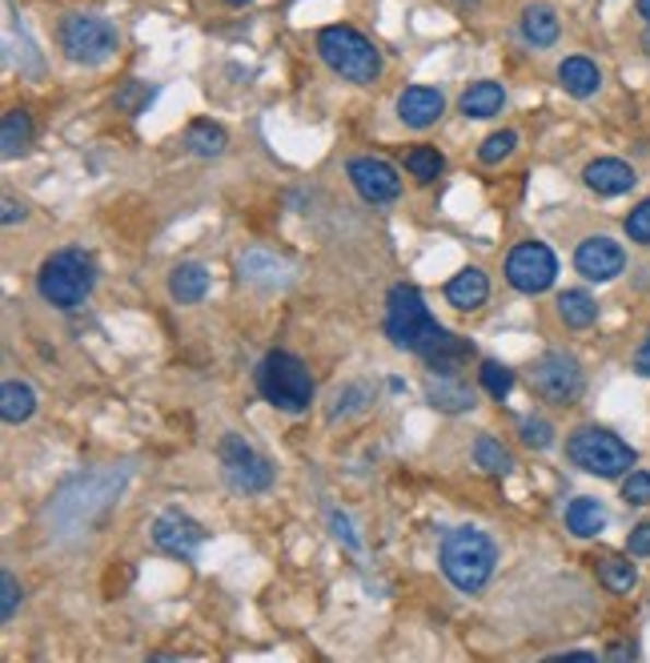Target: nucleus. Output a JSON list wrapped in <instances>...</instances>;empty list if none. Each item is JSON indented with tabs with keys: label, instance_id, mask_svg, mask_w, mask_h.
I'll list each match as a JSON object with an SVG mask.
<instances>
[{
	"label": "nucleus",
	"instance_id": "nucleus-28",
	"mask_svg": "<svg viewBox=\"0 0 650 663\" xmlns=\"http://www.w3.org/2000/svg\"><path fill=\"white\" fill-rule=\"evenodd\" d=\"M599 583L606 591H614V595H626V591H635L638 583V567L626 559V555H602L599 559Z\"/></svg>",
	"mask_w": 650,
	"mask_h": 663
},
{
	"label": "nucleus",
	"instance_id": "nucleus-34",
	"mask_svg": "<svg viewBox=\"0 0 650 663\" xmlns=\"http://www.w3.org/2000/svg\"><path fill=\"white\" fill-rule=\"evenodd\" d=\"M623 229H626V238L635 241V246H650V198H642L635 210L626 213Z\"/></svg>",
	"mask_w": 650,
	"mask_h": 663
},
{
	"label": "nucleus",
	"instance_id": "nucleus-32",
	"mask_svg": "<svg viewBox=\"0 0 650 663\" xmlns=\"http://www.w3.org/2000/svg\"><path fill=\"white\" fill-rule=\"evenodd\" d=\"M515 145H518V138L510 133V129H503V133H491V138H486V141L478 145V162H482V165L506 162V157L515 153Z\"/></svg>",
	"mask_w": 650,
	"mask_h": 663
},
{
	"label": "nucleus",
	"instance_id": "nucleus-42",
	"mask_svg": "<svg viewBox=\"0 0 650 663\" xmlns=\"http://www.w3.org/2000/svg\"><path fill=\"white\" fill-rule=\"evenodd\" d=\"M4 226H16V222H25V205H16L13 198L4 201V217H0Z\"/></svg>",
	"mask_w": 650,
	"mask_h": 663
},
{
	"label": "nucleus",
	"instance_id": "nucleus-11",
	"mask_svg": "<svg viewBox=\"0 0 650 663\" xmlns=\"http://www.w3.org/2000/svg\"><path fill=\"white\" fill-rule=\"evenodd\" d=\"M350 181L369 205H390V201L402 198V177L381 157H354L350 162Z\"/></svg>",
	"mask_w": 650,
	"mask_h": 663
},
{
	"label": "nucleus",
	"instance_id": "nucleus-38",
	"mask_svg": "<svg viewBox=\"0 0 650 663\" xmlns=\"http://www.w3.org/2000/svg\"><path fill=\"white\" fill-rule=\"evenodd\" d=\"M0 615H4V619H13L16 615V607H21V583H16V576L13 571H4V576H0Z\"/></svg>",
	"mask_w": 650,
	"mask_h": 663
},
{
	"label": "nucleus",
	"instance_id": "nucleus-39",
	"mask_svg": "<svg viewBox=\"0 0 650 663\" xmlns=\"http://www.w3.org/2000/svg\"><path fill=\"white\" fill-rule=\"evenodd\" d=\"M626 555L635 559H650V523H638L630 535H626Z\"/></svg>",
	"mask_w": 650,
	"mask_h": 663
},
{
	"label": "nucleus",
	"instance_id": "nucleus-12",
	"mask_svg": "<svg viewBox=\"0 0 650 663\" xmlns=\"http://www.w3.org/2000/svg\"><path fill=\"white\" fill-rule=\"evenodd\" d=\"M575 270L587 282H614L626 270V250L614 238H606V234L582 238L575 250Z\"/></svg>",
	"mask_w": 650,
	"mask_h": 663
},
{
	"label": "nucleus",
	"instance_id": "nucleus-2",
	"mask_svg": "<svg viewBox=\"0 0 650 663\" xmlns=\"http://www.w3.org/2000/svg\"><path fill=\"white\" fill-rule=\"evenodd\" d=\"M494 567H498V547L486 531L462 526L442 538V576L454 583L458 591H482L491 583Z\"/></svg>",
	"mask_w": 650,
	"mask_h": 663
},
{
	"label": "nucleus",
	"instance_id": "nucleus-44",
	"mask_svg": "<svg viewBox=\"0 0 650 663\" xmlns=\"http://www.w3.org/2000/svg\"><path fill=\"white\" fill-rule=\"evenodd\" d=\"M454 4H458V9H478L482 0H454Z\"/></svg>",
	"mask_w": 650,
	"mask_h": 663
},
{
	"label": "nucleus",
	"instance_id": "nucleus-20",
	"mask_svg": "<svg viewBox=\"0 0 650 663\" xmlns=\"http://www.w3.org/2000/svg\"><path fill=\"white\" fill-rule=\"evenodd\" d=\"M506 105V88L498 85V81H478V85H470L466 93H462V100H458V109H462V117H470V121H486V117H498Z\"/></svg>",
	"mask_w": 650,
	"mask_h": 663
},
{
	"label": "nucleus",
	"instance_id": "nucleus-26",
	"mask_svg": "<svg viewBox=\"0 0 650 663\" xmlns=\"http://www.w3.org/2000/svg\"><path fill=\"white\" fill-rule=\"evenodd\" d=\"M33 145V117L25 114V109H9L4 114V121H0V150H4V157L13 162V157H21V153Z\"/></svg>",
	"mask_w": 650,
	"mask_h": 663
},
{
	"label": "nucleus",
	"instance_id": "nucleus-24",
	"mask_svg": "<svg viewBox=\"0 0 650 663\" xmlns=\"http://www.w3.org/2000/svg\"><path fill=\"white\" fill-rule=\"evenodd\" d=\"M169 294L173 301H181V306L201 301L209 294V270L201 262H181L169 274Z\"/></svg>",
	"mask_w": 650,
	"mask_h": 663
},
{
	"label": "nucleus",
	"instance_id": "nucleus-35",
	"mask_svg": "<svg viewBox=\"0 0 650 663\" xmlns=\"http://www.w3.org/2000/svg\"><path fill=\"white\" fill-rule=\"evenodd\" d=\"M149 100H153V85H145V81H129V85L117 93V109H121L125 117H137Z\"/></svg>",
	"mask_w": 650,
	"mask_h": 663
},
{
	"label": "nucleus",
	"instance_id": "nucleus-21",
	"mask_svg": "<svg viewBox=\"0 0 650 663\" xmlns=\"http://www.w3.org/2000/svg\"><path fill=\"white\" fill-rule=\"evenodd\" d=\"M563 33V21L554 13L551 4H527L522 9V37L534 45V49H551L554 40Z\"/></svg>",
	"mask_w": 650,
	"mask_h": 663
},
{
	"label": "nucleus",
	"instance_id": "nucleus-6",
	"mask_svg": "<svg viewBox=\"0 0 650 663\" xmlns=\"http://www.w3.org/2000/svg\"><path fill=\"white\" fill-rule=\"evenodd\" d=\"M442 330L446 325L434 322V313L426 310V301H422V294H417L414 286L398 282V286L386 294V334H390V342L398 351L422 354Z\"/></svg>",
	"mask_w": 650,
	"mask_h": 663
},
{
	"label": "nucleus",
	"instance_id": "nucleus-17",
	"mask_svg": "<svg viewBox=\"0 0 650 663\" xmlns=\"http://www.w3.org/2000/svg\"><path fill=\"white\" fill-rule=\"evenodd\" d=\"M426 402L442 414H466L478 406V394H474V387H466L458 375H434L426 382Z\"/></svg>",
	"mask_w": 650,
	"mask_h": 663
},
{
	"label": "nucleus",
	"instance_id": "nucleus-5",
	"mask_svg": "<svg viewBox=\"0 0 650 663\" xmlns=\"http://www.w3.org/2000/svg\"><path fill=\"white\" fill-rule=\"evenodd\" d=\"M258 390L261 399L285 414H302L314 402V375L309 366L289 351H270L258 363Z\"/></svg>",
	"mask_w": 650,
	"mask_h": 663
},
{
	"label": "nucleus",
	"instance_id": "nucleus-15",
	"mask_svg": "<svg viewBox=\"0 0 650 663\" xmlns=\"http://www.w3.org/2000/svg\"><path fill=\"white\" fill-rule=\"evenodd\" d=\"M582 181H587L590 193H599V198H623L630 189L638 186L635 169L618 157H594V162L582 169Z\"/></svg>",
	"mask_w": 650,
	"mask_h": 663
},
{
	"label": "nucleus",
	"instance_id": "nucleus-31",
	"mask_svg": "<svg viewBox=\"0 0 650 663\" xmlns=\"http://www.w3.org/2000/svg\"><path fill=\"white\" fill-rule=\"evenodd\" d=\"M478 382H482V390H486L491 399L503 402L506 394L515 390V370H510V366H503L498 358H486V363L478 366Z\"/></svg>",
	"mask_w": 650,
	"mask_h": 663
},
{
	"label": "nucleus",
	"instance_id": "nucleus-22",
	"mask_svg": "<svg viewBox=\"0 0 650 663\" xmlns=\"http://www.w3.org/2000/svg\"><path fill=\"white\" fill-rule=\"evenodd\" d=\"M554 310H558V322H563L566 330H590V325L599 322V301L590 298L587 289H566V294H558Z\"/></svg>",
	"mask_w": 650,
	"mask_h": 663
},
{
	"label": "nucleus",
	"instance_id": "nucleus-14",
	"mask_svg": "<svg viewBox=\"0 0 650 663\" xmlns=\"http://www.w3.org/2000/svg\"><path fill=\"white\" fill-rule=\"evenodd\" d=\"M446 114V93L434 85H410L398 97V117H402V126L410 129H429L438 126Z\"/></svg>",
	"mask_w": 650,
	"mask_h": 663
},
{
	"label": "nucleus",
	"instance_id": "nucleus-10",
	"mask_svg": "<svg viewBox=\"0 0 650 663\" xmlns=\"http://www.w3.org/2000/svg\"><path fill=\"white\" fill-rule=\"evenodd\" d=\"M217 459H222L225 478H229L237 490H246V495H253V490H265L273 483L270 459H261V454L253 451L241 435H225L222 447H217Z\"/></svg>",
	"mask_w": 650,
	"mask_h": 663
},
{
	"label": "nucleus",
	"instance_id": "nucleus-30",
	"mask_svg": "<svg viewBox=\"0 0 650 663\" xmlns=\"http://www.w3.org/2000/svg\"><path fill=\"white\" fill-rule=\"evenodd\" d=\"M474 463L486 471V475H494V478H506L510 471H515V454L506 451L503 442L498 438H491V435H478V442H474Z\"/></svg>",
	"mask_w": 650,
	"mask_h": 663
},
{
	"label": "nucleus",
	"instance_id": "nucleus-18",
	"mask_svg": "<svg viewBox=\"0 0 650 663\" xmlns=\"http://www.w3.org/2000/svg\"><path fill=\"white\" fill-rule=\"evenodd\" d=\"M446 298H450V306H458V310H478L482 301L491 298V277L482 274L478 265H466V270H458V274L446 282Z\"/></svg>",
	"mask_w": 650,
	"mask_h": 663
},
{
	"label": "nucleus",
	"instance_id": "nucleus-19",
	"mask_svg": "<svg viewBox=\"0 0 650 663\" xmlns=\"http://www.w3.org/2000/svg\"><path fill=\"white\" fill-rule=\"evenodd\" d=\"M558 85H563L570 97L587 100L602 88V69L590 61V57H566V61L558 64Z\"/></svg>",
	"mask_w": 650,
	"mask_h": 663
},
{
	"label": "nucleus",
	"instance_id": "nucleus-36",
	"mask_svg": "<svg viewBox=\"0 0 650 663\" xmlns=\"http://www.w3.org/2000/svg\"><path fill=\"white\" fill-rule=\"evenodd\" d=\"M518 435H522V442H527L530 451H551L554 447V426L546 423V418H522Z\"/></svg>",
	"mask_w": 650,
	"mask_h": 663
},
{
	"label": "nucleus",
	"instance_id": "nucleus-33",
	"mask_svg": "<svg viewBox=\"0 0 650 663\" xmlns=\"http://www.w3.org/2000/svg\"><path fill=\"white\" fill-rule=\"evenodd\" d=\"M618 495L630 507H647L650 502V471H626L623 483H618Z\"/></svg>",
	"mask_w": 650,
	"mask_h": 663
},
{
	"label": "nucleus",
	"instance_id": "nucleus-37",
	"mask_svg": "<svg viewBox=\"0 0 650 663\" xmlns=\"http://www.w3.org/2000/svg\"><path fill=\"white\" fill-rule=\"evenodd\" d=\"M369 402V394H366V387H350L345 394H333V411H330V423H338V418H345V414H354V411H362Z\"/></svg>",
	"mask_w": 650,
	"mask_h": 663
},
{
	"label": "nucleus",
	"instance_id": "nucleus-13",
	"mask_svg": "<svg viewBox=\"0 0 650 663\" xmlns=\"http://www.w3.org/2000/svg\"><path fill=\"white\" fill-rule=\"evenodd\" d=\"M153 543H157L161 550L177 555V559H189V555L205 543V526L193 523V519L181 511H165L157 523H153Z\"/></svg>",
	"mask_w": 650,
	"mask_h": 663
},
{
	"label": "nucleus",
	"instance_id": "nucleus-8",
	"mask_svg": "<svg viewBox=\"0 0 650 663\" xmlns=\"http://www.w3.org/2000/svg\"><path fill=\"white\" fill-rule=\"evenodd\" d=\"M530 387H534L539 399L551 402V406H570V402H578L587 378H582V366H578L575 354L551 351L530 366Z\"/></svg>",
	"mask_w": 650,
	"mask_h": 663
},
{
	"label": "nucleus",
	"instance_id": "nucleus-40",
	"mask_svg": "<svg viewBox=\"0 0 650 663\" xmlns=\"http://www.w3.org/2000/svg\"><path fill=\"white\" fill-rule=\"evenodd\" d=\"M330 523H333V531H338V538H342L345 547H350V550L362 547V543H357V535H354V526H350V519H345V514L333 511V514H330Z\"/></svg>",
	"mask_w": 650,
	"mask_h": 663
},
{
	"label": "nucleus",
	"instance_id": "nucleus-16",
	"mask_svg": "<svg viewBox=\"0 0 650 663\" xmlns=\"http://www.w3.org/2000/svg\"><path fill=\"white\" fill-rule=\"evenodd\" d=\"M417 358L429 366V375H458V370H462V363H470V358H474V342L458 339V334L442 330V334L429 342Z\"/></svg>",
	"mask_w": 650,
	"mask_h": 663
},
{
	"label": "nucleus",
	"instance_id": "nucleus-43",
	"mask_svg": "<svg viewBox=\"0 0 650 663\" xmlns=\"http://www.w3.org/2000/svg\"><path fill=\"white\" fill-rule=\"evenodd\" d=\"M635 9H638V16H642V21H647V25H650V0H638Z\"/></svg>",
	"mask_w": 650,
	"mask_h": 663
},
{
	"label": "nucleus",
	"instance_id": "nucleus-29",
	"mask_svg": "<svg viewBox=\"0 0 650 663\" xmlns=\"http://www.w3.org/2000/svg\"><path fill=\"white\" fill-rule=\"evenodd\" d=\"M442 169H446V157H442V150H434V145H414V150L405 153V174L414 177L417 186L438 181Z\"/></svg>",
	"mask_w": 650,
	"mask_h": 663
},
{
	"label": "nucleus",
	"instance_id": "nucleus-27",
	"mask_svg": "<svg viewBox=\"0 0 650 663\" xmlns=\"http://www.w3.org/2000/svg\"><path fill=\"white\" fill-rule=\"evenodd\" d=\"M225 145H229V133L222 126H213V121H193L185 129V150L193 157H222Z\"/></svg>",
	"mask_w": 650,
	"mask_h": 663
},
{
	"label": "nucleus",
	"instance_id": "nucleus-3",
	"mask_svg": "<svg viewBox=\"0 0 650 663\" xmlns=\"http://www.w3.org/2000/svg\"><path fill=\"white\" fill-rule=\"evenodd\" d=\"M566 459L587 471L594 478H623L626 471H635L638 454L630 442L606 430V426H578L566 438Z\"/></svg>",
	"mask_w": 650,
	"mask_h": 663
},
{
	"label": "nucleus",
	"instance_id": "nucleus-1",
	"mask_svg": "<svg viewBox=\"0 0 650 663\" xmlns=\"http://www.w3.org/2000/svg\"><path fill=\"white\" fill-rule=\"evenodd\" d=\"M97 286V265L81 246H64V250L49 253L37 270V289L40 298L49 301L52 310H76L85 306L88 294Z\"/></svg>",
	"mask_w": 650,
	"mask_h": 663
},
{
	"label": "nucleus",
	"instance_id": "nucleus-41",
	"mask_svg": "<svg viewBox=\"0 0 650 663\" xmlns=\"http://www.w3.org/2000/svg\"><path fill=\"white\" fill-rule=\"evenodd\" d=\"M635 375L650 378V330H647V339H642V346L635 351Z\"/></svg>",
	"mask_w": 650,
	"mask_h": 663
},
{
	"label": "nucleus",
	"instance_id": "nucleus-7",
	"mask_svg": "<svg viewBox=\"0 0 650 663\" xmlns=\"http://www.w3.org/2000/svg\"><path fill=\"white\" fill-rule=\"evenodd\" d=\"M57 40H61L64 57L73 64H105L121 45V33H117L113 21H105L97 13H73L61 21Z\"/></svg>",
	"mask_w": 650,
	"mask_h": 663
},
{
	"label": "nucleus",
	"instance_id": "nucleus-23",
	"mask_svg": "<svg viewBox=\"0 0 650 663\" xmlns=\"http://www.w3.org/2000/svg\"><path fill=\"white\" fill-rule=\"evenodd\" d=\"M37 414V394H33V387L28 382H21V378H9L4 387H0V418L4 423H28Z\"/></svg>",
	"mask_w": 650,
	"mask_h": 663
},
{
	"label": "nucleus",
	"instance_id": "nucleus-4",
	"mask_svg": "<svg viewBox=\"0 0 650 663\" xmlns=\"http://www.w3.org/2000/svg\"><path fill=\"white\" fill-rule=\"evenodd\" d=\"M318 57L330 64L342 81L354 85H374L381 76V52L374 49V40L366 33H357L350 25H326L318 33Z\"/></svg>",
	"mask_w": 650,
	"mask_h": 663
},
{
	"label": "nucleus",
	"instance_id": "nucleus-45",
	"mask_svg": "<svg viewBox=\"0 0 650 663\" xmlns=\"http://www.w3.org/2000/svg\"><path fill=\"white\" fill-rule=\"evenodd\" d=\"M642 49L650 52V28H647V33H642Z\"/></svg>",
	"mask_w": 650,
	"mask_h": 663
},
{
	"label": "nucleus",
	"instance_id": "nucleus-46",
	"mask_svg": "<svg viewBox=\"0 0 650 663\" xmlns=\"http://www.w3.org/2000/svg\"><path fill=\"white\" fill-rule=\"evenodd\" d=\"M225 4H237V9H241V4H249V0H225Z\"/></svg>",
	"mask_w": 650,
	"mask_h": 663
},
{
	"label": "nucleus",
	"instance_id": "nucleus-25",
	"mask_svg": "<svg viewBox=\"0 0 650 663\" xmlns=\"http://www.w3.org/2000/svg\"><path fill=\"white\" fill-rule=\"evenodd\" d=\"M566 526H570V535L578 538H594L602 535V526H606V507L599 499H575L566 507Z\"/></svg>",
	"mask_w": 650,
	"mask_h": 663
},
{
	"label": "nucleus",
	"instance_id": "nucleus-9",
	"mask_svg": "<svg viewBox=\"0 0 650 663\" xmlns=\"http://www.w3.org/2000/svg\"><path fill=\"white\" fill-rule=\"evenodd\" d=\"M558 277V258L546 241H518L510 258H506V282L518 289V294H546Z\"/></svg>",
	"mask_w": 650,
	"mask_h": 663
}]
</instances>
